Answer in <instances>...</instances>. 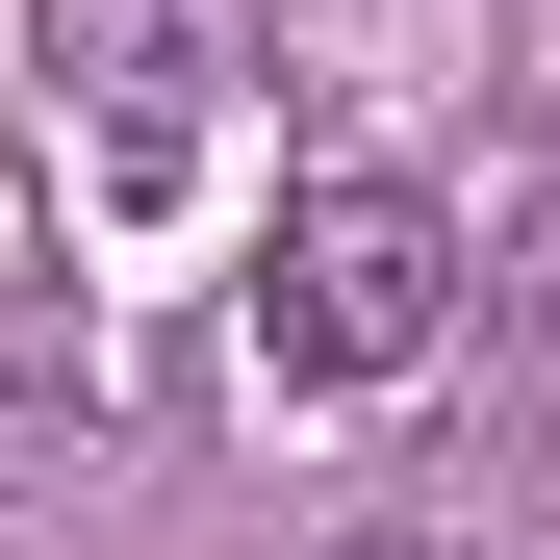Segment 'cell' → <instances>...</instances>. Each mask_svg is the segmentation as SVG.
Returning <instances> with one entry per match:
<instances>
[{"label": "cell", "instance_id": "1", "mask_svg": "<svg viewBox=\"0 0 560 560\" xmlns=\"http://www.w3.org/2000/svg\"><path fill=\"white\" fill-rule=\"evenodd\" d=\"M458 331V205L383 153H331V178H280V230H255V357L280 383H408V357Z\"/></svg>", "mask_w": 560, "mask_h": 560}, {"label": "cell", "instance_id": "2", "mask_svg": "<svg viewBox=\"0 0 560 560\" xmlns=\"http://www.w3.org/2000/svg\"><path fill=\"white\" fill-rule=\"evenodd\" d=\"M51 77V153H103V178H178L230 128V77H255V0H51L26 26Z\"/></svg>", "mask_w": 560, "mask_h": 560}, {"label": "cell", "instance_id": "3", "mask_svg": "<svg viewBox=\"0 0 560 560\" xmlns=\"http://www.w3.org/2000/svg\"><path fill=\"white\" fill-rule=\"evenodd\" d=\"M77 458V306H0V485Z\"/></svg>", "mask_w": 560, "mask_h": 560}]
</instances>
